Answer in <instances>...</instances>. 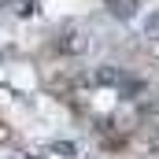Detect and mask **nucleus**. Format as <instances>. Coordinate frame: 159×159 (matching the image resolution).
<instances>
[{"label": "nucleus", "instance_id": "f257e3e1", "mask_svg": "<svg viewBox=\"0 0 159 159\" xmlns=\"http://www.w3.org/2000/svg\"><path fill=\"white\" fill-rule=\"evenodd\" d=\"M107 11L115 19H133L137 15V0H107Z\"/></svg>", "mask_w": 159, "mask_h": 159}, {"label": "nucleus", "instance_id": "f03ea898", "mask_svg": "<svg viewBox=\"0 0 159 159\" xmlns=\"http://www.w3.org/2000/svg\"><path fill=\"white\" fill-rule=\"evenodd\" d=\"M148 34H159V19H152V22H148Z\"/></svg>", "mask_w": 159, "mask_h": 159}]
</instances>
